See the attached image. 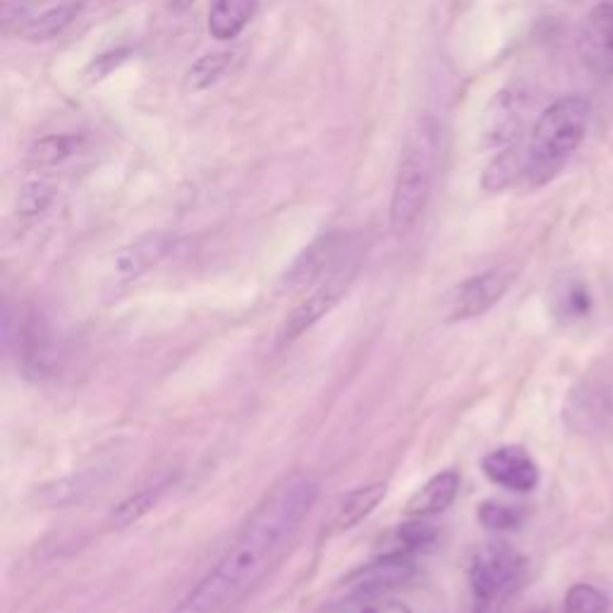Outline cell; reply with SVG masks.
Instances as JSON below:
<instances>
[{
  "label": "cell",
  "mask_w": 613,
  "mask_h": 613,
  "mask_svg": "<svg viewBox=\"0 0 613 613\" xmlns=\"http://www.w3.org/2000/svg\"><path fill=\"white\" fill-rule=\"evenodd\" d=\"M460 489V474L453 470H446L434 474L427 484H422L413 499L407 501V515L413 517H429L444 513L458 496Z\"/></svg>",
  "instance_id": "cell-14"
},
{
  "label": "cell",
  "mask_w": 613,
  "mask_h": 613,
  "mask_svg": "<svg viewBox=\"0 0 613 613\" xmlns=\"http://www.w3.org/2000/svg\"><path fill=\"white\" fill-rule=\"evenodd\" d=\"M609 599L602 590H596L594 584L578 582L566 594L563 613H606Z\"/></svg>",
  "instance_id": "cell-23"
},
{
  "label": "cell",
  "mask_w": 613,
  "mask_h": 613,
  "mask_svg": "<svg viewBox=\"0 0 613 613\" xmlns=\"http://www.w3.org/2000/svg\"><path fill=\"white\" fill-rule=\"evenodd\" d=\"M79 10H81L79 0H65V3H61L56 8L44 10L39 18L26 20L20 26V34L30 41H48L53 36L63 34L67 26L75 22Z\"/></svg>",
  "instance_id": "cell-17"
},
{
  "label": "cell",
  "mask_w": 613,
  "mask_h": 613,
  "mask_svg": "<svg viewBox=\"0 0 613 613\" xmlns=\"http://www.w3.org/2000/svg\"><path fill=\"white\" fill-rule=\"evenodd\" d=\"M317 496L319 484L309 474L283 477L216 566L171 613H228L236 609L288 554Z\"/></svg>",
  "instance_id": "cell-1"
},
{
  "label": "cell",
  "mask_w": 613,
  "mask_h": 613,
  "mask_svg": "<svg viewBox=\"0 0 613 613\" xmlns=\"http://www.w3.org/2000/svg\"><path fill=\"white\" fill-rule=\"evenodd\" d=\"M590 116L592 106L582 97L558 99L539 116L527 146L525 180L529 187H541L556 178L588 134Z\"/></svg>",
  "instance_id": "cell-2"
},
{
  "label": "cell",
  "mask_w": 613,
  "mask_h": 613,
  "mask_svg": "<svg viewBox=\"0 0 613 613\" xmlns=\"http://www.w3.org/2000/svg\"><path fill=\"white\" fill-rule=\"evenodd\" d=\"M511 285V274L506 269L484 271L480 276L462 281L448 293L444 303L446 321H468L482 317L484 311L492 309L499 299L506 295Z\"/></svg>",
  "instance_id": "cell-6"
},
{
  "label": "cell",
  "mask_w": 613,
  "mask_h": 613,
  "mask_svg": "<svg viewBox=\"0 0 613 613\" xmlns=\"http://www.w3.org/2000/svg\"><path fill=\"white\" fill-rule=\"evenodd\" d=\"M230 61H233V53H226V51H218V53H207V56H201L193 70L187 75V85L193 89H207L209 85L221 77Z\"/></svg>",
  "instance_id": "cell-22"
},
{
  "label": "cell",
  "mask_w": 613,
  "mask_h": 613,
  "mask_svg": "<svg viewBox=\"0 0 613 613\" xmlns=\"http://www.w3.org/2000/svg\"><path fill=\"white\" fill-rule=\"evenodd\" d=\"M436 541V529L429 523H422V517L415 523H405L396 529V551L391 554H411L415 549L429 547Z\"/></svg>",
  "instance_id": "cell-24"
},
{
  "label": "cell",
  "mask_w": 613,
  "mask_h": 613,
  "mask_svg": "<svg viewBox=\"0 0 613 613\" xmlns=\"http://www.w3.org/2000/svg\"><path fill=\"white\" fill-rule=\"evenodd\" d=\"M6 326H12V317H10V309H6ZM12 340V329H6V346Z\"/></svg>",
  "instance_id": "cell-29"
},
{
  "label": "cell",
  "mask_w": 613,
  "mask_h": 613,
  "mask_svg": "<svg viewBox=\"0 0 613 613\" xmlns=\"http://www.w3.org/2000/svg\"><path fill=\"white\" fill-rule=\"evenodd\" d=\"M525 163H527V152L523 154L515 144L503 149V152L489 163V168L484 171L482 187L486 193H501V189L511 187L517 178H525Z\"/></svg>",
  "instance_id": "cell-19"
},
{
  "label": "cell",
  "mask_w": 613,
  "mask_h": 613,
  "mask_svg": "<svg viewBox=\"0 0 613 613\" xmlns=\"http://www.w3.org/2000/svg\"><path fill=\"white\" fill-rule=\"evenodd\" d=\"M525 576V558L508 544H486L470 563L472 613H496Z\"/></svg>",
  "instance_id": "cell-4"
},
{
  "label": "cell",
  "mask_w": 613,
  "mask_h": 613,
  "mask_svg": "<svg viewBox=\"0 0 613 613\" xmlns=\"http://www.w3.org/2000/svg\"><path fill=\"white\" fill-rule=\"evenodd\" d=\"M477 517H480V523L489 529H513L521 525L523 513L515 506H506V503L486 501L482 503L480 511H477Z\"/></svg>",
  "instance_id": "cell-25"
},
{
  "label": "cell",
  "mask_w": 613,
  "mask_h": 613,
  "mask_svg": "<svg viewBox=\"0 0 613 613\" xmlns=\"http://www.w3.org/2000/svg\"><path fill=\"white\" fill-rule=\"evenodd\" d=\"M81 146V138L77 134H51V138L39 140L30 149V163L34 168H53L58 163L73 158Z\"/></svg>",
  "instance_id": "cell-20"
},
{
  "label": "cell",
  "mask_w": 613,
  "mask_h": 613,
  "mask_svg": "<svg viewBox=\"0 0 613 613\" xmlns=\"http://www.w3.org/2000/svg\"><path fill=\"white\" fill-rule=\"evenodd\" d=\"M173 244L175 240L168 233H149L130 242L128 248H122L113 256L111 281L116 285L138 281L149 269H154L161 259H166V254L173 250Z\"/></svg>",
  "instance_id": "cell-12"
},
{
  "label": "cell",
  "mask_w": 613,
  "mask_h": 613,
  "mask_svg": "<svg viewBox=\"0 0 613 613\" xmlns=\"http://www.w3.org/2000/svg\"><path fill=\"white\" fill-rule=\"evenodd\" d=\"M355 274H358V262H352L350 256H343V262L333 266L329 274L319 281L317 288L291 311L288 319H285L278 338L281 346L293 343L295 338L309 331L311 326L319 324L326 315H331L333 307L348 293V285L352 283V278H355Z\"/></svg>",
  "instance_id": "cell-5"
},
{
  "label": "cell",
  "mask_w": 613,
  "mask_h": 613,
  "mask_svg": "<svg viewBox=\"0 0 613 613\" xmlns=\"http://www.w3.org/2000/svg\"><path fill=\"white\" fill-rule=\"evenodd\" d=\"M53 336L56 333H53L48 319L44 315H36V311H32L22 324L18 321V333L12 338H15L18 343V358L26 376H46L53 372V366H56L58 360L56 338Z\"/></svg>",
  "instance_id": "cell-10"
},
{
  "label": "cell",
  "mask_w": 613,
  "mask_h": 613,
  "mask_svg": "<svg viewBox=\"0 0 613 613\" xmlns=\"http://www.w3.org/2000/svg\"><path fill=\"white\" fill-rule=\"evenodd\" d=\"M439 152V122L429 116L419 118L403 146L396 185H393L391 197V228L401 238L411 233L427 207Z\"/></svg>",
  "instance_id": "cell-3"
},
{
  "label": "cell",
  "mask_w": 613,
  "mask_h": 613,
  "mask_svg": "<svg viewBox=\"0 0 613 613\" xmlns=\"http://www.w3.org/2000/svg\"><path fill=\"white\" fill-rule=\"evenodd\" d=\"M582 65L596 77L613 75V3H599L584 18L578 36Z\"/></svg>",
  "instance_id": "cell-9"
},
{
  "label": "cell",
  "mask_w": 613,
  "mask_h": 613,
  "mask_svg": "<svg viewBox=\"0 0 613 613\" xmlns=\"http://www.w3.org/2000/svg\"><path fill=\"white\" fill-rule=\"evenodd\" d=\"M259 0H216L209 10V34L216 41L238 39L254 18Z\"/></svg>",
  "instance_id": "cell-15"
},
{
  "label": "cell",
  "mask_w": 613,
  "mask_h": 613,
  "mask_svg": "<svg viewBox=\"0 0 613 613\" xmlns=\"http://www.w3.org/2000/svg\"><path fill=\"white\" fill-rule=\"evenodd\" d=\"M484 474L494 484L511 489V492L527 494L539 484V468L521 446H501L496 451L484 456Z\"/></svg>",
  "instance_id": "cell-11"
},
{
  "label": "cell",
  "mask_w": 613,
  "mask_h": 613,
  "mask_svg": "<svg viewBox=\"0 0 613 613\" xmlns=\"http://www.w3.org/2000/svg\"><path fill=\"white\" fill-rule=\"evenodd\" d=\"M415 573V566L407 554H384L376 561L366 563L358 568L355 573H350L340 590H343L346 599H372L384 594L391 588H398V584L411 580Z\"/></svg>",
  "instance_id": "cell-7"
},
{
  "label": "cell",
  "mask_w": 613,
  "mask_h": 613,
  "mask_svg": "<svg viewBox=\"0 0 613 613\" xmlns=\"http://www.w3.org/2000/svg\"><path fill=\"white\" fill-rule=\"evenodd\" d=\"M386 484L384 482H374L366 486H358L355 492H350L333 515V533H346V529H352L355 525H360L366 515L374 513V508L379 506L381 501L386 496Z\"/></svg>",
  "instance_id": "cell-16"
},
{
  "label": "cell",
  "mask_w": 613,
  "mask_h": 613,
  "mask_svg": "<svg viewBox=\"0 0 613 613\" xmlns=\"http://www.w3.org/2000/svg\"><path fill=\"white\" fill-rule=\"evenodd\" d=\"M53 195H56L53 185H48L46 180H34V183L22 187L20 199H18V209H20L22 216H36V214L48 209V204L53 201Z\"/></svg>",
  "instance_id": "cell-26"
},
{
  "label": "cell",
  "mask_w": 613,
  "mask_h": 613,
  "mask_svg": "<svg viewBox=\"0 0 613 613\" xmlns=\"http://www.w3.org/2000/svg\"><path fill=\"white\" fill-rule=\"evenodd\" d=\"M171 3V8H175V10H187L189 6L195 3V0H168Z\"/></svg>",
  "instance_id": "cell-28"
},
{
  "label": "cell",
  "mask_w": 613,
  "mask_h": 613,
  "mask_svg": "<svg viewBox=\"0 0 613 613\" xmlns=\"http://www.w3.org/2000/svg\"><path fill=\"white\" fill-rule=\"evenodd\" d=\"M343 256H346L343 248H340V240L336 236L319 238L295 259L293 266L288 269V274L283 278L285 288L297 291V288H305L309 283L321 281L333 266L343 262Z\"/></svg>",
  "instance_id": "cell-13"
},
{
  "label": "cell",
  "mask_w": 613,
  "mask_h": 613,
  "mask_svg": "<svg viewBox=\"0 0 613 613\" xmlns=\"http://www.w3.org/2000/svg\"><path fill=\"white\" fill-rule=\"evenodd\" d=\"M355 613H413L403 602H393V599H384V602H372Z\"/></svg>",
  "instance_id": "cell-27"
},
{
  "label": "cell",
  "mask_w": 613,
  "mask_h": 613,
  "mask_svg": "<svg viewBox=\"0 0 613 613\" xmlns=\"http://www.w3.org/2000/svg\"><path fill=\"white\" fill-rule=\"evenodd\" d=\"M535 613H539V611H535Z\"/></svg>",
  "instance_id": "cell-30"
},
{
  "label": "cell",
  "mask_w": 613,
  "mask_h": 613,
  "mask_svg": "<svg viewBox=\"0 0 613 613\" xmlns=\"http://www.w3.org/2000/svg\"><path fill=\"white\" fill-rule=\"evenodd\" d=\"M556 315L561 319H582L590 315L592 297L588 285L582 281H568L561 291L556 293Z\"/></svg>",
  "instance_id": "cell-21"
},
{
  "label": "cell",
  "mask_w": 613,
  "mask_h": 613,
  "mask_svg": "<svg viewBox=\"0 0 613 613\" xmlns=\"http://www.w3.org/2000/svg\"><path fill=\"white\" fill-rule=\"evenodd\" d=\"M529 108L527 91L521 87H508L499 91L484 116V144L492 149H508L517 140L525 125V113Z\"/></svg>",
  "instance_id": "cell-8"
},
{
  "label": "cell",
  "mask_w": 613,
  "mask_h": 613,
  "mask_svg": "<svg viewBox=\"0 0 613 613\" xmlns=\"http://www.w3.org/2000/svg\"><path fill=\"white\" fill-rule=\"evenodd\" d=\"M166 489H168V482L144 486L142 492L128 496L125 501H120L118 506L111 511L108 523H111V527H116V529H128L130 525L140 523L146 513H152L156 508V503L161 501Z\"/></svg>",
  "instance_id": "cell-18"
}]
</instances>
